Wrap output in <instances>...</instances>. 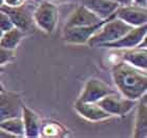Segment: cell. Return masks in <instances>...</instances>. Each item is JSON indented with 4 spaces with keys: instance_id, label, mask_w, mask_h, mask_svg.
<instances>
[{
    "instance_id": "1",
    "label": "cell",
    "mask_w": 147,
    "mask_h": 138,
    "mask_svg": "<svg viewBox=\"0 0 147 138\" xmlns=\"http://www.w3.org/2000/svg\"><path fill=\"white\" fill-rule=\"evenodd\" d=\"M111 75L116 88L120 94L126 98L138 101L142 96L146 94V71L136 68L122 60L113 67Z\"/></svg>"
},
{
    "instance_id": "2",
    "label": "cell",
    "mask_w": 147,
    "mask_h": 138,
    "mask_svg": "<svg viewBox=\"0 0 147 138\" xmlns=\"http://www.w3.org/2000/svg\"><path fill=\"white\" fill-rule=\"evenodd\" d=\"M132 27L125 23L116 17V15L111 16L109 19L106 20L104 24L99 29L98 32L94 36L89 38L87 44L90 46H102L106 43L113 42L120 39L123 35H125Z\"/></svg>"
},
{
    "instance_id": "3",
    "label": "cell",
    "mask_w": 147,
    "mask_h": 138,
    "mask_svg": "<svg viewBox=\"0 0 147 138\" xmlns=\"http://www.w3.org/2000/svg\"><path fill=\"white\" fill-rule=\"evenodd\" d=\"M33 12V20L37 27L46 34L55 31L59 21V9L55 3L41 0Z\"/></svg>"
},
{
    "instance_id": "4",
    "label": "cell",
    "mask_w": 147,
    "mask_h": 138,
    "mask_svg": "<svg viewBox=\"0 0 147 138\" xmlns=\"http://www.w3.org/2000/svg\"><path fill=\"white\" fill-rule=\"evenodd\" d=\"M98 104L110 116H124L137 105V100L126 98L115 92L102 98Z\"/></svg>"
},
{
    "instance_id": "5",
    "label": "cell",
    "mask_w": 147,
    "mask_h": 138,
    "mask_svg": "<svg viewBox=\"0 0 147 138\" xmlns=\"http://www.w3.org/2000/svg\"><path fill=\"white\" fill-rule=\"evenodd\" d=\"M111 17V16H110ZM109 17V18H110ZM107 18V19H109ZM102 20L99 23L92 25H84V27H73V28H64L63 32V39L65 42L69 44H86L89 38L98 32V30L104 24L106 20Z\"/></svg>"
},
{
    "instance_id": "6",
    "label": "cell",
    "mask_w": 147,
    "mask_h": 138,
    "mask_svg": "<svg viewBox=\"0 0 147 138\" xmlns=\"http://www.w3.org/2000/svg\"><path fill=\"white\" fill-rule=\"evenodd\" d=\"M116 91L111 89L107 83L97 78H92L86 81L82 93L79 96V100L85 102H98L105 96L109 95Z\"/></svg>"
},
{
    "instance_id": "7",
    "label": "cell",
    "mask_w": 147,
    "mask_h": 138,
    "mask_svg": "<svg viewBox=\"0 0 147 138\" xmlns=\"http://www.w3.org/2000/svg\"><path fill=\"white\" fill-rule=\"evenodd\" d=\"M115 15L118 19L124 21L132 28L141 27L147 23L146 7H141L136 4L118 6Z\"/></svg>"
},
{
    "instance_id": "8",
    "label": "cell",
    "mask_w": 147,
    "mask_h": 138,
    "mask_svg": "<svg viewBox=\"0 0 147 138\" xmlns=\"http://www.w3.org/2000/svg\"><path fill=\"white\" fill-rule=\"evenodd\" d=\"M23 104L19 95L12 92L0 93V122L13 117H21Z\"/></svg>"
},
{
    "instance_id": "9",
    "label": "cell",
    "mask_w": 147,
    "mask_h": 138,
    "mask_svg": "<svg viewBox=\"0 0 147 138\" xmlns=\"http://www.w3.org/2000/svg\"><path fill=\"white\" fill-rule=\"evenodd\" d=\"M147 35V25H141L136 27L129 30L125 35H123L120 39L113 41V42L103 44L100 48H108V49H116V50H126L132 49L140 44L142 40L146 38Z\"/></svg>"
},
{
    "instance_id": "10",
    "label": "cell",
    "mask_w": 147,
    "mask_h": 138,
    "mask_svg": "<svg viewBox=\"0 0 147 138\" xmlns=\"http://www.w3.org/2000/svg\"><path fill=\"white\" fill-rule=\"evenodd\" d=\"M3 12H5L9 17L12 20L14 27L19 30L25 32L31 31L34 24V20H33V14L30 13L25 5L16 6V7H9V6L2 5L0 7Z\"/></svg>"
},
{
    "instance_id": "11",
    "label": "cell",
    "mask_w": 147,
    "mask_h": 138,
    "mask_svg": "<svg viewBox=\"0 0 147 138\" xmlns=\"http://www.w3.org/2000/svg\"><path fill=\"white\" fill-rule=\"evenodd\" d=\"M74 107L80 116H82L86 120L94 121V122L103 121L111 117L107 112H105L99 105L98 102H85L77 99L74 104Z\"/></svg>"
},
{
    "instance_id": "12",
    "label": "cell",
    "mask_w": 147,
    "mask_h": 138,
    "mask_svg": "<svg viewBox=\"0 0 147 138\" xmlns=\"http://www.w3.org/2000/svg\"><path fill=\"white\" fill-rule=\"evenodd\" d=\"M103 19L99 18L95 13H92L88 7L83 4H80L68 17L64 28H73V27H84L92 25L101 22ZM105 20V19H104Z\"/></svg>"
},
{
    "instance_id": "13",
    "label": "cell",
    "mask_w": 147,
    "mask_h": 138,
    "mask_svg": "<svg viewBox=\"0 0 147 138\" xmlns=\"http://www.w3.org/2000/svg\"><path fill=\"white\" fill-rule=\"evenodd\" d=\"M21 118L24 126V136L30 138L39 137L42 126V120L39 115L30 107L23 105Z\"/></svg>"
},
{
    "instance_id": "14",
    "label": "cell",
    "mask_w": 147,
    "mask_h": 138,
    "mask_svg": "<svg viewBox=\"0 0 147 138\" xmlns=\"http://www.w3.org/2000/svg\"><path fill=\"white\" fill-rule=\"evenodd\" d=\"M80 1L81 4L88 7L99 18L103 20L115 15V12L119 6L117 3L110 0H80Z\"/></svg>"
},
{
    "instance_id": "15",
    "label": "cell",
    "mask_w": 147,
    "mask_h": 138,
    "mask_svg": "<svg viewBox=\"0 0 147 138\" xmlns=\"http://www.w3.org/2000/svg\"><path fill=\"white\" fill-rule=\"evenodd\" d=\"M140 102L137 107L135 118V126L132 137L146 138L147 137V98L146 94L139 99Z\"/></svg>"
},
{
    "instance_id": "16",
    "label": "cell",
    "mask_w": 147,
    "mask_h": 138,
    "mask_svg": "<svg viewBox=\"0 0 147 138\" xmlns=\"http://www.w3.org/2000/svg\"><path fill=\"white\" fill-rule=\"evenodd\" d=\"M123 61L141 70H147V51L146 49L132 48L126 49L123 53Z\"/></svg>"
},
{
    "instance_id": "17",
    "label": "cell",
    "mask_w": 147,
    "mask_h": 138,
    "mask_svg": "<svg viewBox=\"0 0 147 138\" xmlns=\"http://www.w3.org/2000/svg\"><path fill=\"white\" fill-rule=\"evenodd\" d=\"M24 34V32L17 28H13L9 31L3 32V35L1 37V40H0V46H2L3 48H6L9 50L15 51L17 49V46L20 44L21 40L23 39Z\"/></svg>"
},
{
    "instance_id": "18",
    "label": "cell",
    "mask_w": 147,
    "mask_h": 138,
    "mask_svg": "<svg viewBox=\"0 0 147 138\" xmlns=\"http://www.w3.org/2000/svg\"><path fill=\"white\" fill-rule=\"evenodd\" d=\"M0 128L6 132L11 133L15 137L24 136V126L21 117H13L0 122Z\"/></svg>"
},
{
    "instance_id": "19",
    "label": "cell",
    "mask_w": 147,
    "mask_h": 138,
    "mask_svg": "<svg viewBox=\"0 0 147 138\" xmlns=\"http://www.w3.org/2000/svg\"><path fill=\"white\" fill-rule=\"evenodd\" d=\"M65 129L58 122H42L40 136L44 137H61L65 134Z\"/></svg>"
},
{
    "instance_id": "20",
    "label": "cell",
    "mask_w": 147,
    "mask_h": 138,
    "mask_svg": "<svg viewBox=\"0 0 147 138\" xmlns=\"http://www.w3.org/2000/svg\"><path fill=\"white\" fill-rule=\"evenodd\" d=\"M15 58V51L14 50H9L6 48H3L0 46V67L5 65Z\"/></svg>"
},
{
    "instance_id": "21",
    "label": "cell",
    "mask_w": 147,
    "mask_h": 138,
    "mask_svg": "<svg viewBox=\"0 0 147 138\" xmlns=\"http://www.w3.org/2000/svg\"><path fill=\"white\" fill-rule=\"evenodd\" d=\"M13 28H15V27L13 24L9 15L5 12H3L2 10H0V30L2 32H6Z\"/></svg>"
},
{
    "instance_id": "22",
    "label": "cell",
    "mask_w": 147,
    "mask_h": 138,
    "mask_svg": "<svg viewBox=\"0 0 147 138\" xmlns=\"http://www.w3.org/2000/svg\"><path fill=\"white\" fill-rule=\"evenodd\" d=\"M25 2H26L25 0H4L3 5L9 6V7H16V6L23 5Z\"/></svg>"
},
{
    "instance_id": "23",
    "label": "cell",
    "mask_w": 147,
    "mask_h": 138,
    "mask_svg": "<svg viewBox=\"0 0 147 138\" xmlns=\"http://www.w3.org/2000/svg\"><path fill=\"white\" fill-rule=\"evenodd\" d=\"M110 1H113V2L117 3L119 6H122V5H130L132 4V1L131 0H110Z\"/></svg>"
},
{
    "instance_id": "24",
    "label": "cell",
    "mask_w": 147,
    "mask_h": 138,
    "mask_svg": "<svg viewBox=\"0 0 147 138\" xmlns=\"http://www.w3.org/2000/svg\"><path fill=\"white\" fill-rule=\"evenodd\" d=\"M132 4H136L141 7H146L147 6V0H131Z\"/></svg>"
},
{
    "instance_id": "25",
    "label": "cell",
    "mask_w": 147,
    "mask_h": 138,
    "mask_svg": "<svg viewBox=\"0 0 147 138\" xmlns=\"http://www.w3.org/2000/svg\"><path fill=\"white\" fill-rule=\"evenodd\" d=\"M15 136L12 135L11 133L6 132V131H4L3 129H1L0 128V138H14Z\"/></svg>"
},
{
    "instance_id": "26",
    "label": "cell",
    "mask_w": 147,
    "mask_h": 138,
    "mask_svg": "<svg viewBox=\"0 0 147 138\" xmlns=\"http://www.w3.org/2000/svg\"><path fill=\"white\" fill-rule=\"evenodd\" d=\"M45 1H49V2L55 3V4H60V3H64V2H69V1H74V0H45Z\"/></svg>"
},
{
    "instance_id": "27",
    "label": "cell",
    "mask_w": 147,
    "mask_h": 138,
    "mask_svg": "<svg viewBox=\"0 0 147 138\" xmlns=\"http://www.w3.org/2000/svg\"><path fill=\"white\" fill-rule=\"evenodd\" d=\"M3 91H5V89H4V86H3L2 82H1V80H0V93L3 92Z\"/></svg>"
},
{
    "instance_id": "28",
    "label": "cell",
    "mask_w": 147,
    "mask_h": 138,
    "mask_svg": "<svg viewBox=\"0 0 147 138\" xmlns=\"http://www.w3.org/2000/svg\"><path fill=\"white\" fill-rule=\"evenodd\" d=\"M3 4H4V0H0V7H1Z\"/></svg>"
},
{
    "instance_id": "29",
    "label": "cell",
    "mask_w": 147,
    "mask_h": 138,
    "mask_svg": "<svg viewBox=\"0 0 147 138\" xmlns=\"http://www.w3.org/2000/svg\"><path fill=\"white\" fill-rule=\"evenodd\" d=\"M2 35H3V32L0 30V40H1V37H2Z\"/></svg>"
},
{
    "instance_id": "30",
    "label": "cell",
    "mask_w": 147,
    "mask_h": 138,
    "mask_svg": "<svg viewBox=\"0 0 147 138\" xmlns=\"http://www.w3.org/2000/svg\"><path fill=\"white\" fill-rule=\"evenodd\" d=\"M3 71H4V70H3V69H2V68H1V67H0V73H2Z\"/></svg>"
},
{
    "instance_id": "31",
    "label": "cell",
    "mask_w": 147,
    "mask_h": 138,
    "mask_svg": "<svg viewBox=\"0 0 147 138\" xmlns=\"http://www.w3.org/2000/svg\"><path fill=\"white\" fill-rule=\"evenodd\" d=\"M35 2H40V1H41V0H34Z\"/></svg>"
},
{
    "instance_id": "32",
    "label": "cell",
    "mask_w": 147,
    "mask_h": 138,
    "mask_svg": "<svg viewBox=\"0 0 147 138\" xmlns=\"http://www.w3.org/2000/svg\"><path fill=\"white\" fill-rule=\"evenodd\" d=\"M25 1H28V0H25Z\"/></svg>"
}]
</instances>
